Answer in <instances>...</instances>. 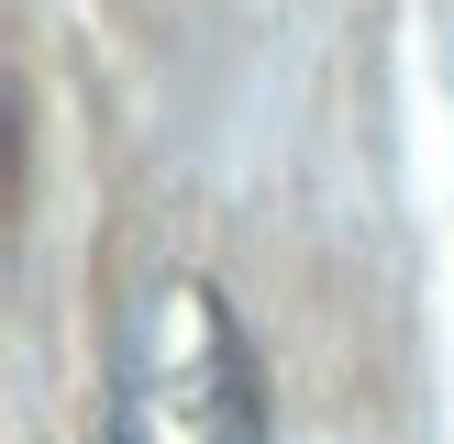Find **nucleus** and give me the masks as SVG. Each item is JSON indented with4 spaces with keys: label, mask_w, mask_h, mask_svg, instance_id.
Listing matches in <instances>:
<instances>
[{
    "label": "nucleus",
    "mask_w": 454,
    "mask_h": 444,
    "mask_svg": "<svg viewBox=\"0 0 454 444\" xmlns=\"http://www.w3.org/2000/svg\"><path fill=\"white\" fill-rule=\"evenodd\" d=\"M111 444H266V377L211 278H155L122 322Z\"/></svg>",
    "instance_id": "f257e3e1"
}]
</instances>
